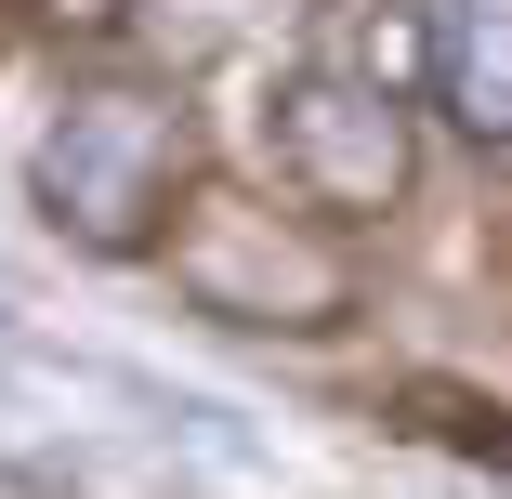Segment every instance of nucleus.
Segmentation results:
<instances>
[{"label":"nucleus","instance_id":"obj_4","mask_svg":"<svg viewBox=\"0 0 512 499\" xmlns=\"http://www.w3.org/2000/svg\"><path fill=\"white\" fill-rule=\"evenodd\" d=\"M434 79L447 119L512 171V0H434Z\"/></svg>","mask_w":512,"mask_h":499},{"label":"nucleus","instance_id":"obj_6","mask_svg":"<svg viewBox=\"0 0 512 499\" xmlns=\"http://www.w3.org/2000/svg\"><path fill=\"white\" fill-rule=\"evenodd\" d=\"M132 0H0V27H40V40H106Z\"/></svg>","mask_w":512,"mask_h":499},{"label":"nucleus","instance_id":"obj_5","mask_svg":"<svg viewBox=\"0 0 512 499\" xmlns=\"http://www.w3.org/2000/svg\"><path fill=\"white\" fill-rule=\"evenodd\" d=\"M407 408H421V434H447V447H486V460H512L499 408H473V394H447V381H421V394H407Z\"/></svg>","mask_w":512,"mask_h":499},{"label":"nucleus","instance_id":"obj_1","mask_svg":"<svg viewBox=\"0 0 512 499\" xmlns=\"http://www.w3.org/2000/svg\"><path fill=\"white\" fill-rule=\"evenodd\" d=\"M27 184H40L53 237L106 250V263L158 250L171 211H184V184H197V119H184V92H145V79L66 92L53 132H40V158H27Z\"/></svg>","mask_w":512,"mask_h":499},{"label":"nucleus","instance_id":"obj_2","mask_svg":"<svg viewBox=\"0 0 512 499\" xmlns=\"http://www.w3.org/2000/svg\"><path fill=\"white\" fill-rule=\"evenodd\" d=\"M158 250H171V289L197 316H224V329H342L355 316L342 237H316L302 211H263L237 184H184Z\"/></svg>","mask_w":512,"mask_h":499},{"label":"nucleus","instance_id":"obj_3","mask_svg":"<svg viewBox=\"0 0 512 499\" xmlns=\"http://www.w3.org/2000/svg\"><path fill=\"white\" fill-rule=\"evenodd\" d=\"M263 132H276L289 197L329 211V224H368V211L407 197V106L368 92V79H342V66H289L276 106H263Z\"/></svg>","mask_w":512,"mask_h":499}]
</instances>
